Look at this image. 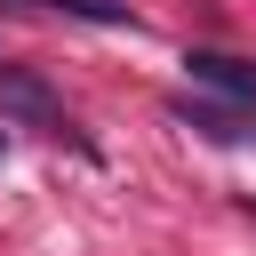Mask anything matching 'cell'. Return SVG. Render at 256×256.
<instances>
[{"mask_svg": "<svg viewBox=\"0 0 256 256\" xmlns=\"http://www.w3.org/2000/svg\"><path fill=\"white\" fill-rule=\"evenodd\" d=\"M0 152H8V136H0Z\"/></svg>", "mask_w": 256, "mask_h": 256, "instance_id": "obj_4", "label": "cell"}, {"mask_svg": "<svg viewBox=\"0 0 256 256\" xmlns=\"http://www.w3.org/2000/svg\"><path fill=\"white\" fill-rule=\"evenodd\" d=\"M0 112H8V120H24V128H64L56 88H48L40 72H24V64H0Z\"/></svg>", "mask_w": 256, "mask_h": 256, "instance_id": "obj_1", "label": "cell"}, {"mask_svg": "<svg viewBox=\"0 0 256 256\" xmlns=\"http://www.w3.org/2000/svg\"><path fill=\"white\" fill-rule=\"evenodd\" d=\"M184 120H192L200 136H216V144H232V136H240V120H232V112H208V104H184Z\"/></svg>", "mask_w": 256, "mask_h": 256, "instance_id": "obj_3", "label": "cell"}, {"mask_svg": "<svg viewBox=\"0 0 256 256\" xmlns=\"http://www.w3.org/2000/svg\"><path fill=\"white\" fill-rule=\"evenodd\" d=\"M184 72H192L200 88L232 96V104H256V64H248V56H224V48H192V56H184Z\"/></svg>", "mask_w": 256, "mask_h": 256, "instance_id": "obj_2", "label": "cell"}]
</instances>
